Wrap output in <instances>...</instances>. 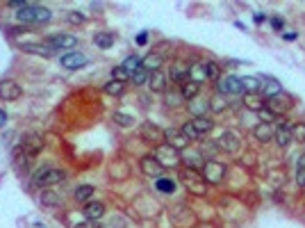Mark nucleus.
I'll use <instances>...</instances> for the list:
<instances>
[{"instance_id":"nucleus-16","label":"nucleus","mask_w":305,"mask_h":228,"mask_svg":"<svg viewBox=\"0 0 305 228\" xmlns=\"http://www.w3.org/2000/svg\"><path fill=\"white\" fill-rule=\"evenodd\" d=\"M216 87H219V94H223V96H232V94H239V91H244L241 89V80L237 75H226V78H221V80L216 82Z\"/></svg>"},{"instance_id":"nucleus-41","label":"nucleus","mask_w":305,"mask_h":228,"mask_svg":"<svg viewBox=\"0 0 305 228\" xmlns=\"http://www.w3.org/2000/svg\"><path fill=\"white\" fill-rule=\"evenodd\" d=\"M180 130H182V135H185V137H187V139H189V141H194V139H198V132H196V130H194V126H191V121H187V123H185V126H182V128H180Z\"/></svg>"},{"instance_id":"nucleus-6","label":"nucleus","mask_w":305,"mask_h":228,"mask_svg":"<svg viewBox=\"0 0 305 228\" xmlns=\"http://www.w3.org/2000/svg\"><path fill=\"white\" fill-rule=\"evenodd\" d=\"M139 137L146 141V144L155 146V148L164 144V130L157 126V123H153V121H144V123H141Z\"/></svg>"},{"instance_id":"nucleus-32","label":"nucleus","mask_w":305,"mask_h":228,"mask_svg":"<svg viewBox=\"0 0 305 228\" xmlns=\"http://www.w3.org/2000/svg\"><path fill=\"white\" fill-rule=\"evenodd\" d=\"M41 203L48 205V208H57V205H62V196H59L57 192L43 189V194H41Z\"/></svg>"},{"instance_id":"nucleus-15","label":"nucleus","mask_w":305,"mask_h":228,"mask_svg":"<svg viewBox=\"0 0 305 228\" xmlns=\"http://www.w3.org/2000/svg\"><path fill=\"white\" fill-rule=\"evenodd\" d=\"M139 167H141V171H144V176L155 178V180H157V178H162V173H164V167L153 158V155H144V158H141V162H139Z\"/></svg>"},{"instance_id":"nucleus-14","label":"nucleus","mask_w":305,"mask_h":228,"mask_svg":"<svg viewBox=\"0 0 305 228\" xmlns=\"http://www.w3.org/2000/svg\"><path fill=\"white\" fill-rule=\"evenodd\" d=\"M219 148L221 150H226V153H237V150L241 148V139H239V135L237 132H232V130H226L221 137H219Z\"/></svg>"},{"instance_id":"nucleus-49","label":"nucleus","mask_w":305,"mask_h":228,"mask_svg":"<svg viewBox=\"0 0 305 228\" xmlns=\"http://www.w3.org/2000/svg\"><path fill=\"white\" fill-rule=\"evenodd\" d=\"M253 18H255V23H264V21H267V16H264L262 12H257V14H255Z\"/></svg>"},{"instance_id":"nucleus-4","label":"nucleus","mask_w":305,"mask_h":228,"mask_svg":"<svg viewBox=\"0 0 305 228\" xmlns=\"http://www.w3.org/2000/svg\"><path fill=\"white\" fill-rule=\"evenodd\" d=\"M43 146H46L43 137L30 135L27 139H23V144H21V148L16 150V155H18L21 160H25V162H32V160L39 158V153L43 150Z\"/></svg>"},{"instance_id":"nucleus-3","label":"nucleus","mask_w":305,"mask_h":228,"mask_svg":"<svg viewBox=\"0 0 305 228\" xmlns=\"http://www.w3.org/2000/svg\"><path fill=\"white\" fill-rule=\"evenodd\" d=\"M66 180V171L64 169H55V167H43L39 169V171L34 173V178H32V182H34L36 187H41V189H48V187L57 185V182Z\"/></svg>"},{"instance_id":"nucleus-22","label":"nucleus","mask_w":305,"mask_h":228,"mask_svg":"<svg viewBox=\"0 0 305 228\" xmlns=\"http://www.w3.org/2000/svg\"><path fill=\"white\" fill-rule=\"evenodd\" d=\"M191 126H194V130L198 132V137H203V135H207V132L212 130L214 123H212L209 117H194L191 119Z\"/></svg>"},{"instance_id":"nucleus-51","label":"nucleus","mask_w":305,"mask_h":228,"mask_svg":"<svg viewBox=\"0 0 305 228\" xmlns=\"http://www.w3.org/2000/svg\"><path fill=\"white\" fill-rule=\"evenodd\" d=\"M282 36H285L287 41H294V39H296V34H294V32H287V34H282Z\"/></svg>"},{"instance_id":"nucleus-26","label":"nucleus","mask_w":305,"mask_h":228,"mask_svg":"<svg viewBox=\"0 0 305 228\" xmlns=\"http://www.w3.org/2000/svg\"><path fill=\"white\" fill-rule=\"evenodd\" d=\"M239 80H241V89H244L246 94H259V89H262V82H259V78L244 75V78H239Z\"/></svg>"},{"instance_id":"nucleus-12","label":"nucleus","mask_w":305,"mask_h":228,"mask_svg":"<svg viewBox=\"0 0 305 228\" xmlns=\"http://www.w3.org/2000/svg\"><path fill=\"white\" fill-rule=\"evenodd\" d=\"M23 96V87L16 80H0V100H18Z\"/></svg>"},{"instance_id":"nucleus-28","label":"nucleus","mask_w":305,"mask_h":228,"mask_svg":"<svg viewBox=\"0 0 305 228\" xmlns=\"http://www.w3.org/2000/svg\"><path fill=\"white\" fill-rule=\"evenodd\" d=\"M203 71H205V75H207V80H212V82L221 80V66H219L216 62H212V59L203 62Z\"/></svg>"},{"instance_id":"nucleus-36","label":"nucleus","mask_w":305,"mask_h":228,"mask_svg":"<svg viewBox=\"0 0 305 228\" xmlns=\"http://www.w3.org/2000/svg\"><path fill=\"white\" fill-rule=\"evenodd\" d=\"M296 185L305 187V155H300L296 162Z\"/></svg>"},{"instance_id":"nucleus-43","label":"nucleus","mask_w":305,"mask_h":228,"mask_svg":"<svg viewBox=\"0 0 305 228\" xmlns=\"http://www.w3.org/2000/svg\"><path fill=\"white\" fill-rule=\"evenodd\" d=\"M148 75L150 73L146 71V68H141V71H137L135 75H132V82H135V85H148Z\"/></svg>"},{"instance_id":"nucleus-38","label":"nucleus","mask_w":305,"mask_h":228,"mask_svg":"<svg viewBox=\"0 0 305 228\" xmlns=\"http://www.w3.org/2000/svg\"><path fill=\"white\" fill-rule=\"evenodd\" d=\"M155 187H157L159 192H164V194H171V192L176 189V182H173L171 178H157V180H155Z\"/></svg>"},{"instance_id":"nucleus-13","label":"nucleus","mask_w":305,"mask_h":228,"mask_svg":"<svg viewBox=\"0 0 305 228\" xmlns=\"http://www.w3.org/2000/svg\"><path fill=\"white\" fill-rule=\"evenodd\" d=\"M86 62H89V59H86V55L80 53V50H71V53H64L62 59H59V64H62V66L66 68V71H75V68L84 66Z\"/></svg>"},{"instance_id":"nucleus-35","label":"nucleus","mask_w":305,"mask_h":228,"mask_svg":"<svg viewBox=\"0 0 305 228\" xmlns=\"http://www.w3.org/2000/svg\"><path fill=\"white\" fill-rule=\"evenodd\" d=\"M25 50L27 53H36V55H46V57H50L53 55V48H50L48 44H25Z\"/></svg>"},{"instance_id":"nucleus-17","label":"nucleus","mask_w":305,"mask_h":228,"mask_svg":"<svg viewBox=\"0 0 305 228\" xmlns=\"http://www.w3.org/2000/svg\"><path fill=\"white\" fill-rule=\"evenodd\" d=\"M166 87H168V75L162 71V68H159V71H153L148 75V89L150 91H155V94H164Z\"/></svg>"},{"instance_id":"nucleus-33","label":"nucleus","mask_w":305,"mask_h":228,"mask_svg":"<svg viewBox=\"0 0 305 228\" xmlns=\"http://www.w3.org/2000/svg\"><path fill=\"white\" fill-rule=\"evenodd\" d=\"M189 80L196 82V85L207 82V75H205V71H203V64H194V66H189Z\"/></svg>"},{"instance_id":"nucleus-5","label":"nucleus","mask_w":305,"mask_h":228,"mask_svg":"<svg viewBox=\"0 0 305 228\" xmlns=\"http://www.w3.org/2000/svg\"><path fill=\"white\" fill-rule=\"evenodd\" d=\"M289 107H291V96H287L285 91L264 98V109H269L273 117H285L289 112Z\"/></svg>"},{"instance_id":"nucleus-48","label":"nucleus","mask_w":305,"mask_h":228,"mask_svg":"<svg viewBox=\"0 0 305 228\" xmlns=\"http://www.w3.org/2000/svg\"><path fill=\"white\" fill-rule=\"evenodd\" d=\"M146 41H148V34H146V32H141V34L137 36V44H139V46H144Z\"/></svg>"},{"instance_id":"nucleus-27","label":"nucleus","mask_w":305,"mask_h":228,"mask_svg":"<svg viewBox=\"0 0 305 228\" xmlns=\"http://www.w3.org/2000/svg\"><path fill=\"white\" fill-rule=\"evenodd\" d=\"M96 194V187L94 185H80L75 192H73V199L77 203H89V199Z\"/></svg>"},{"instance_id":"nucleus-31","label":"nucleus","mask_w":305,"mask_h":228,"mask_svg":"<svg viewBox=\"0 0 305 228\" xmlns=\"http://www.w3.org/2000/svg\"><path fill=\"white\" fill-rule=\"evenodd\" d=\"M94 44L98 46V48L107 50L114 46V34L112 32H98V34H94Z\"/></svg>"},{"instance_id":"nucleus-39","label":"nucleus","mask_w":305,"mask_h":228,"mask_svg":"<svg viewBox=\"0 0 305 228\" xmlns=\"http://www.w3.org/2000/svg\"><path fill=\"white\" fill-rule=\"evenodd\" d=\"M112 80L123 82V85H125V80H130V73H127L123 66H114L112 68Z\"/></svg>"},{"instance_id":"nucleus-21","label":"nucleus","mask_w":305,"mask_h":228,"mask_svg":"<svg viewBox=\"0 0 305 228\" xmlns=\"http://www.w3.org/2000/svg\"><path fill=\"white\" fill-rule=\"evenodd\" d=\"M253 137L257 141H271L273 139V126L271 123H257V126L253 128Z\"/></svg>"},{"instance_id":"nucleus-47","label":"nucleus","mask_w":305,"mask_h":228,"mask_svg":"<svg viewBox=\"0 0 305 228\" xmlns=\"http://www.w3.org/2000/svg\"><path fill=\"white\" fill-rule=\"evenodd\" d=\"M259 119H262V123H271L273 121V114L269 112V109H262V112H257Z\"/></svg>"},{"instance_id":"nucleus-25","label":"nucleus","mask_w":305,"mask_h":228,"mask_svg":"<svg viewBox=\"0 0 305 228\" xmlns=\"http://www.w3.org/2000/svg\"><path fill=\"white\" fill-rule=\"evenodd\" d=\"M198 94H200V85H196V82L187 80V82H182V85H180V96H182V100H194Z\"/></svg>"},{"instance_id":"nucleus-19","label":"nucleus","mask_w":305,"mask_h":228,"mask_svg":"<svg viewBox=\"0 0 305 228\" xmlns=\"http://www.w3.org/2000/svg\"><path fill=\"white\" fill-rule=\"evenodd\" d=\"M168 78H171V82H176V85H182V82L189 80V66H185V64H173L171 71H168Z\"/></svg>"},{"instance_id":"nucleus-1","label":"nucleus","mask_w":305,"mask_h":228,"mask_svg":"<svg viewBox=\"0 0 305 228\" xmlns=\"http://www.w3.org/2000/svg\"><path fill=\"white\" fill-rule=\"evenodd\" d=\"M16 18L25 25H32V23H48L53 18V12L48 7H41V5H34V3H25L21 9H16Z\"/></svg>"},{"instance_id":"nucleus-24","label":"nucleus","mask_w":305,"mask_h":228,"mask_svg":"<svg viewBox=\"0 0 305 228\" xmlns=\"http://www.w3.org/2000/svg\"><path fill=\"white\" fill-rule=\"evenodd\" d=\"M244 105L250 112H262L264 109V96L262 94H244Z\"/></svg>"},{"instance_id":"nucleus-23","label":"nucleus","mask_w":305,"mask_h":228,"mask_svg":"<svg viewBox=\"0 0 305 228\" xmlns=\"http://www.w3.org/2000/svg\"><path fill=\"white\" fill-rule=\"evenodd\" d=\"M259 82H262V89H259V94L264 91V94H267V98H269V96H276V94H280V91H282L280 82L273 80V78H269V75H262V80H259Z\"/></svg>"},{"instance_id":"nucleus-45","label":"nucleus","mask_w":305,"mask_h":228,"mask_svg":"<svg viewBox=\"0 0 305 228\" xmlns=\"http://www.w3.org/2000/svg\"><path fill=\"white\" fill-rule=\"evenodd\" d=\"M271 27H273L276 32H280L282 27H285V21H282L280 16H273V18H271Z\"/></svg>"},{"instance_id":"nucleus-10","label":"nucleus","mask_w":305,"mask_h":228,"mask_svg":"<svg viewBox=\"0 0 305 228\" xmlns=\"http://www.w3.org/2000/svg\"><path fill=\"white\" fill-rule=\"evenodd\" d=\"M46 44H48L53 50H68V53H71V50L77 46V36L64 34V32H59V34L48 36V41H46Z\"/></svg>"},{"instance_id":"nucleus-44","label":"nucleus","mask_w":305,"mask_h":228,"mask_svg":"<svg viewBox=\"0 0 305 228\" xmlns=\"http://www.w3.org/2000/svg\"><path fill=\"white\" fill-rule=\"evenodd\" d=\"M66 21L73 23V25H80V23L86 21V16H84V14H80V12H68L66 14Z\"/></svg>"},{"instance_id":"nucleus-11","label":"nucleus","mask_w":305,"mask_h":228,"mask_svg":"<svg viewBox=\"0 0 305 228\" xmlns=\"http://www.w3.org/2000/svg\"><path fill=\"white\" fill-rule=\"evenodd\" d=\"M273 139H276V144L280 146V148L289 146V141H291V121H287L285 117H280L278 128H273Z\"/></svg>"},{"instance_id":"nucleus-30","label":"nucleus","mask_w":305,"mask_h":228,"mask_svg":"<svg viewBox=\"0 0 305 228\" xmlns=\"http://www.w3.org/2000/svg\"><path fill=\"white\" fill-rule=\"evenodd\" d=\"M123 68H125L127 73H130V80H132V75H135L137 71H141V57H137V55H130V57H125L123 59V64H121Z\"/></svg>"},{"instance_id":"nucleus-8","label":"nucleus","mask_w":305,"mask_h":228,"mask_svg":"<svg viewBox=\"0 0 305 228\" xmlns=\"http://www.w3.org/2000/svg\"><path fill=\"white\" fill-rule=\"evenodd\" d=\"M153 158L157 160L164 169H166V167H178V164H180V153H178L176 148H171L168 144L157 146V148L153 150Z\"/></svg>"},{"instance_id":"nucleus-7","label":"nucleus","mask_w":305,"mask_h":228,"mask_svg":"<svg viewBox=\"0 0 305 228\" xmlns=\"http://www.w3.org/2000/svg\"><path fill=\"white\" fill-rule=\"evenodd\" d=\"M203 178L207 185H216L226 178V164L219 162V160H205L203 167Z\"/></svg>"},{"instance_id":"nucleus-18","label":"nucleus","mask_w":305,"mask_h":228,"mask_svg":"<svg viewBox=\"0 0 305 228\" xmlns=\"http://www.w3.org/2000/svg\"><path fill=\"white\" fill-rule=\"evenodd\" d=\"M105 214V203L103 201H89L84 203V217L91 221H100V217Z\"/></svg>"},{"instance_id":"nucleus-2","label":"nucleus","mask_w":305,"mask_h":228,"mask_svg":"<svg viewBox=\"0 0 305 228\" xmlns=\"http://www.w3.org/2000/svg\"><path fill=\"white\" fill-rule=\"evenodd\" d=\"M180 180H182V185L189 189V194H194V196H207V182H205L203 173H200L198 169L185 167L180 171Z\"/></svg>"},{"instance_id":"nucleus-29","label":"nucleus","mask_w":305,"mask_h":228,"mask_svg":"<svg viewBox=\"0 0 305 228\" xmlns=\"http://www.w3.org/2000/svg\"><path fill=\"white\" fill-rule=\"evenodd\" d=\"M207 105H209V109H212L214 114H221V112H226V107H228V100H226V96L223 94H214L212 98L207 100Z\"/></svg>"},{"instance_id":"nucleus-34","label":"nucleus","mask_w":305,"mask_h":228,"mask_svg":"<svg viewBox=\"0 0 305 228\" xmlns=\"http://www.w3.org/2000/svg\"><path fill=\"white\" fill-rule=\"evenodd\" d=\"M103 91L107 96H123L125 94V85H123V82H116V80H109L107 85H103Z\"/></svg>"},{"instance_id":"nucleus-20","label":"nucleus","mask_w":305,"mask_h":228,"mask_svg":"<svg viewBox=\"0 0 305 228\" xmlns=\"http://www.w3.org/2000/svg\"><path fill=\"white\" fill-rule=\"evenodd\" d=\"M162 64H164V55H159V53H150V55H146V57L141 59V66H144L148 73L159 71Z\"/></svg>"},{"instance_id":"nucleus-50","label":"nucleus","mask_w":305,"mask_h":228,"mask_svg":"<svg viewBox=\"0 0 305 228\" xmlns=\"http://www.w3.org/2000/svg\"><path fill=\"white\" fill-rule=\"evenodd\" d=\"M5 123H7V112H3V109H0V128H3Z\"/></svg>"},{"instance_id":"nucleus-37","label":"nucleus","mask_w":305,"mask_h":228,"mask_svg":"<svg viewBox=\"0 0 305 228\" xmlns=\"http://www.w3.org/2000/svg\"><path fill=\"white\" fill-rule=\"evenodd\" d=\"M114 121H116L121 128H132V126H135V117H130V114H125V112H114Z\"/></svg>"},{"instance_id":"nucleus-46","label":"nucleus","mask_w":305,"mask_h":228,"mask_svg":"<svg viewBox=\"0 0 305 228\" xmlns=\"http://www.w3.org/2000/svg\"><path fill=\"white\" fill-rule=\"evenodd\" d=\"M75 228H100V221H91V219H86V221H80Z\"/></svg>"},{"instance_id":"nucleus-42","label":"nucleus","mask_w":305,"mask_h":228,"mask_svg":"<svg viewBox=\"0 0 305 228\" xmlns=\"http://www.w3.org/2000/svg\"><path fill=\"white\" fill-rule=\"evenodd\" d=\"M294 137L305 141V123H291V139H294Z\"/></svg>"},{"instance_id":"nucleus-40","label":"nucleus","mask_w":305,"mask_h":228,"mask_svg":"<svg viewBox=\"0 0 305 228\" xmlns=\"http://www.w3.org/2000/svg\"><path fill=\"white\" fill-rule=\"evenodd\" d=\"M189 109H191V114H194V117H207L209 105L207 103H194V105H189Z\"/></svg>"},{"instance_id":"nucleus-9","label":"nucleus","mask_w":305,"mask_h":228,"mask_svg":"<svg viewBox=\"0 0 305 228\" xmlns=\"http://www.w3.org/2000/svg\"><path fill=\"white\" fill-rule=\"evenodd\" d=\"M164 144H168L171 148H176L178 153H180V150H185L191 141L187 139V137L182 135V130H178V128H166V130H164Z\"/></svg>"}]
</instances>
